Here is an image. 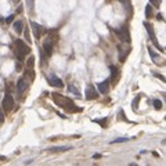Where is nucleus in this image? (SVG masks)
Here are the masks:
<instances>
[{"label":"nucleus","mask_w":166,"mask_h":166,"mask_svg":"<svg viewBox=\"0 0 166 166\" xmlns=\"http://www.w3.org/2000/svg\"><path fill=\"white\" fill-rule=\"evenodd\" d=\"M53 100H54V103L58 107L64 108L65 111H68V112H80L82 108L76 107L75 103L71 100V98H67L64 97V96L58 94V93H53Z\"/></svg>","instance_id":"f257e3e1"},{"label":"nucleus","mask_w":166,"mask_h":166,"mask_svg":"<svg viewBox=\"0 0 166 166\" xmlns=\"http://www.w3.org/2000/svg\"><path fill=\"white\" fill-rule=\"evenodd\" d=\"M86 98L87 100H96V98H98V91L96 90L93 85H89L86 87Z\"/></svg>","instance_id":"423d86ee"},{"label":"nucleus","mask_w":166,"mask_h":166,"mask_svg":"<svg viewBox=\"0 0 166 166\" xmlns=\"http://www.w3.org/2000/svg\"><path fill=\"white\" fill-rule=\"evenodd\" d=\"M154 75H155V76H156V78H159V79H161V80H162V82H166V79H165V78H163V76H162V75H159V73H154Z\"/></svg>","instance_id":"cd10ccee"},{"label":"nucleus","mask_w":166,"mask_h":166,"mask_svg":"<svg viewBox=\"0 0 166 166\" xmlns=\"http://www.w3.org/2000/svg\"><path fill=\"white\" fill-rule=\"evenodd\" d=\"M4 122V115H3V111H0V123Z\"/></svg>","instance_id":"c85d7f7f"},{"label":"nucleus","mask_w":166,"mask_h":166,"mask_svg":"<svg viewBox=\"0 0 166 166\" xmlns=\"http://www.w3.org/2000/svg\"><path fill=\"white\" fill-rule=\"evenodd\" d=\"M98 158H101V155H100V154H96V155H94V159H98Z\"/></svg>","instance_id":"7c9ffc66"},{"label":"nucleus","mask_w":166,"mask_h":166,"mask_svg":"<svg viewBox=\"0 0 166 166\" xmlns=\"http://www.w3.org/2000/svg\"><path fill=\"white\" fill-rule=\"evenodd\" d=\"M33 65H35V57H32V55H31L29 58H28V61H26L25 67L28 69H33Z\"/></svg>","instance_id":"dca6fc26"},{"label":"nucleus","mask_w":166,"mask_h":166,"mask_svg":"<svg viewBox=\"0 0 166 166\" xmlns=\"http://www.w3.org/2000/svg\"><path fill=\"white\" fill-rule=\"evenodd\" d=\"M97 87H98V93H101V94H107L108 91H109V79L98 83Z\"/></svg>","instance_id":"1a4fd4ad"},{"label":"nucleus","mask_w":166,"mask_h":166,"mask_svg":"<svg viewBox=\"0 0 166 166\" xmlns=\"http://www.w3.org/2000/svg\"><path fill=\"white\" fill-rule=\"evenodd\" d=\"M14 53H15L17 58L20 60V61H22L25 58V55L31 53V47L28 44H25L24 40L17 39V40H14Z\"/></svg>","instance_id":"f03ea898"},{"label":"nucleus","mask_w":166,"mask_h":166,"mask_svg":"<svg viewBox=\"0 0 166 166\" xmlns=\"http://www.w3.org/2000/svg\"><path fill=\"white\" fill-rule=\"evenodd\" d=\"M26 87H28L26 79H25V78L18 79V82H17V90L20 91V93H22V91H25V90H26Z\"/></svg>","instance_id":"9b49d317"},{"label":"nucleus","mask_w":166,"mask_h":166,"mask_svg":"<svg viewBox=\"0 0 166 166\" xmlns=\"http://www.w3.org/2000/svg\"><path fill=\"white\" fill-rule=\"evenodd\" d=\"M47 82H49V85L53 86V87H58V89L64 87V82H62L58 76H55V75L49 76V78H47Z\"/></svg>","instance_id":"39448f33"},{"label":"nucleus","mask_w":166,"mask_h":166,"mask_svg":"<svg viewBox=\"0 0 166 166\" xmlns=\"http://www.w3.org/2000/svg\"><path fill=\"white\" fill-rule=\"evenodd\" d=\"M151 3H152L155 7H159V4H161V0H151Z\"/></svg>","instance_id":"bb28decb"},{"label":"nucleus","mask_w":166,"mask_h":166,"mask_svg":"<svg viewBox=\"0 0 166 166\" xmlns=\"http://www.w3.org/2000/svg\"><path fill=\"white\" fill-rule=\"evenodd\" d=\"M162 144H163V145H166V138H165V140L162 141Z\"/></svg>","instance_id":"2f4dec72"},{"label":"nucleus","mask_w":166,"mask_h":166,"mask_svg":"<svg viewBox=\"0 0 166 166\" xmlns=\"http://www.w3.org/2000/svg\"><path fill=\"white\" fill-rule=\"evenodd\" d=\"M148 53H150V54H151V57H152V60H154V61L159 58V54H156V53L152 50V47H148Z\"/></svg>","instance_id":"6ab92c4d"},{"label":"nucleus","mask_w":166,"mask_h":166,"mask_svg":"<svg viewBox=\"0 0 166 166\" xmlns=\"http://www.w3.org/2000/svg\"><path fill=\"white\" fill-rule=\"evenodd\" d=\"M109 71H111V79H109V80L116 82L118 76H119V71H118V68L115 65H111L109 67Z\"/></svg>","instance_id":"ddd939ff"},{"label":"nucleus","mask_w":166,"mask_h":166,"mask_svg":"<svg viewBox=\"0 0 166 166\" xmlns=\"http://www.w3.org/2000/svg\"><path fill=\"white\" fill-rule=\"evenodd\" d=\"M69 90L72 91V93H73V94H76V96H79V91L76 90L75 87H73V86H69Z\"/></svg>","instance_id":"a878e982"},{"label":"nucleus","mask_w":166,"mask_h":166,"mask_svg":"<svg viewBox=\"0 0 166 166\" xmlns=\"http://www.w3.org/2000/svg\"><path fill=\"white\" fill-rule=\"evenodd\" d=\"M54 39H51V37H49V39L46 40L44 43H43V49H44L46 54L47 55H51L53 54V49H54Z\"/></svg>","instance_id":"0eeeda50"},{"label":"nucleus","mask_w":166,"mask_h":166,"mask_svg":"<svg viewBox=\"0 0 166 166\" xmlns=\"http://www.w3.org/2000/svg\"><path fill=\"white\" fill-rule=\"evenodd\" d=\"M130 138H127V137H119V138H115V140L111 141V144H116V143H126L129 141Z\"/></svg>","instance_id":"a211bd4d"},{"label":"nucleus","mask_w":166,"mask_h":166,"mask_svg":"<svg viewBox=\"0 0 166 166\" xmlns=\"http://www.w3.org/2000/svg\"><path fill=\"white\" fill-rule=\"evenodd\" d=\"M24 78H29V80L32 82L33 79H35V72H33V69H25V72H24Z\"/></svg>","instance_id":"2eb2a0df"},{"label":"nucleus","mask_w":166,"mask_h":166,"mask_svg":"<svg viewBox=\"0 0 166 166\" xmlns=\"http://www.w3.org/2000/svg\"><path fill=\"white\" fill-rule=\"evenodd\" d=\"M94 122L96 123H98V125H101V126H107V118H103V119H94Z\"/></svg>","instance_id":"aec40b11"},{"label":"nucleus","mask_w":166,"mask_h":166,"mask_svg":"<svg viewBox=\"0 0 166 166\" xmlns=\"http://www.w3.org/2000/svg\"><path fill=\"white\" fill-rule=\"evenodd\" d=\"M152 15H154L152 6H151V4H147V7H145V17H147V18H151Z\"/></svg>","instance_id":"f3484780"},{"label":"nucleus","mask_w":166,"mask_h":166,"mask_svg":"<svg viewBox=\"0 0 166 166\" xmlns=\"http://www.w3.org/2000/svg\"><path fill=\"white\" fill-rule=\"evenodd\" d=\"M116 33H118V36L121 37L123 42H130V33H129V28H127L126 25L125 26H122L119 31H116Z\"/></svg>","instance_id":"20e7f679"},{"label":"nucleus","mask_w":166,"mask_h":166,"mask_svg":"<svg viewBox=\"0 0 166 166\" xmlns=\"http://www.w3.org/2000/svg\"><path fill=\"white\" fill-rule=\"evenodd\" d=\"M2 107H3V109L6 111V112H11V109L14 108V98L11 97L8 93L4 96L3 103H2Z\"/></svg>","instance_id":"7ed1b4c3"},{"label":"nucleus","mask_w":166,"mask_h":166,"mask_svg":"<svg viewBox=\"0 0 166 166\" xmlns=\"http://www.w3.org/2000/svg\"><path fill=\"white\" fill-rule=\"evenodd\" d=\"M71 147H51L47 150V152L50 154H57V152H65V151H69Z\"/></svg>","instance_id":"f8f14e48"},{"label":"nucleus","mask_w":166,"mask_h":166,"mask_svg":"<svg viewBox=\"0 0 166 166\" xmlns=\"http://www.w3.org/2000/svg\"><path fill=\"white\" fill-rule=\"evenodd\" d=\"M13 26H14V31H15L17 33H22V31H24V22L22 21H15Z\"/></svg>","instance_id":"4468645a"},{"label":"nucleus","mask_w":166,"mask_h":166,"mask_svg":"<svg viewBox=\"0 0 166 166\" xmlns=\"http://www.w3.org/2000/svg\"><path fill=\"white\" fill-rule=\"evenodd\" d=\"M25 39H26V42H31V37H29V31L25 28Z\"/></svg>","instance_id":"393cba45"},{"label":"nucleus","mask_w":166,"mask_h":166,"mask_svg":"<svg viewBox=\"0 0 166 166\" xmlns=\"http://www.w3.org/2000/svg\"><path fill=\"white\" fill-rule=\"evenodd\" d=\"M13 2H15V3H18V2H20V0H13Z\"/></svg>","instance_id":"473e14b6"},{"label":"nucleus","mask_w":166,"mask_h":166,"mask_svg":"<svg viewBox=\"0 0 166 166\" xmlns=\"http://www.w3.org/2000/svg\"><path fill=\"white\" fill-rule=\"evenodd\" d=\"M17 71H21V64L20 62H17Z\"/></svg>","instance_id":"c756f323"},{"label":"nucleus","mask_w":166,"mask_h":166,"mask_svg":"<svg viewBox=\"0 0 166 166\" xmlns=\"http://www.w3.org/2000/svg\"><path fill=\"white\" fill-rule=\"evenodd\" d=\"M144 28L147 29V32H148V35H150L151 40H152V42L155 43V46L158 47V49H161L159 44H158V42H156V37H155V33H154V28H152V25H151L150 22H144Z\"/></svg>","instance_id":"6e6552de"},{"label":"nucleus","mask_w":166,"mask_h":166,"mask_svg":"<svg viewBox=\"0 0 166 166\" xmlns=\"http://www.w3.org/2000/svg\"><path fill=\"white\" fill-rule=\"evenodd\" d=\"M154 107H155V109H162V103H161V100H154Z\"/></svg>","instance_id":"4be33fe9"},{"label":"nucleus","mask_w":166,"mask_h":166,"mask_svg":"<svg viewBox=\"0 0 166 166\" xmlns=\"http://www.w3.org/2000/svg\"><path fill=\"white\" fill-rule=\"evenodd\" d=\"M31 25H32V29H33V35H35L36 39H39L40 36H42V32H43V28L39 25L37 22H31Z\"/></svg>","instance_id":"9d476101"},{"label":"nucleus","mask_w":166,"mask_h":166,"mask_svg":"<svg viewBox=\"0 0 166 166\" xmlns=\"http://www.w3.org/2000/svg\"><path fill=\"white\" fill-rule=\"evenodd\" d=\"M26 4H28V8H29V10L33 8V0H26Z\"/></svg>","instance_id":"b1692460"},{"label":"nucleus","mask_w":166,"mask_h":166,"mask_svg":"<svg viewBox=\"0 0 166 166\" xmlns=\"http://www.w3.org/2000/svg\"><path fill=\"white\" fill-rule=\"evenodd\" d=\"M14 17H15V14H11V15H8V17L6 18V22H7V24H11V22L14 21Z\"/></svg>","instance_id":"5701e85b"},{"label":"nucleus","mask_w":166,"mask_h":166,"mask_svg":"<svg viewBox=\"0 0 166 166\" xmlns=\"http://www.w3.org/2000/svg\"><path fill=\"white\" fill-rule=\"evenodd\" d=\"M138 101H140V96H137V97L134 98L133 104H132V107H133V109H134V111H137V108H138Z\"/></svg>","instance_id":"412c9836"}]
</instances>
